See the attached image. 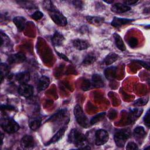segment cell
I'll return each mask as SVG.
<instances>
[{"label": "cell", "mask_w": 150, "mask_h": 150, "mask_svg": "<svg viewBox=\"0 0 150 150\" xmlns=\"http://www.w3.org/2000/svg\"><path fill=\"white\" fill-rule=\"evenodd\" d=\"M118 58V56L115 53H109L104 59L103 63L105 65L109 66L113 63H114Z\"/></svg>", "instance_id": "cell-24"}, {"label": "cell", "mask_w": 150, "mask_h": 150, "mask_svg": "<svg viewBox=\"0 0 150 150\" xmlns=\"http://www.w3.org/2000/svg\"><path fill=\"white\" fill-rule=\"evenodd\" d=\"M73 113L77 122L80 125L85 128H87L89 127L90 123L87 116L85 115L83 109L79 105H76L74 107Z\"/></svg>", "instance_id": "cell-4"}, {"label": "cell", "mask_w": 150, "mask_h": 150, "mask_svg": "<svg viewBox=\"0 0 150 150\" xmlns=\"http://www.w3.org/2000/svg\"><path fill=\"white\" fill-rule=\"evenodd\" d=\"M34 138L30 135H25L21 140V146L23 149H30L35 146Z\"/></svg>", "instance_id": "cell-9"}, {"label": "cell", "mask_w": 150, "mask_h": 150, "mask_svg": "<svg viewBox=\"0 0 150 150\" xmlns=\"http://www.w3.org/2000/svg\"><path fill=\"white\" fill-rule=\"evenodd\" d=\"M32 18H33V19L38 21V20H40V19H42L43 17V13L39 11H36L32 15H31Z\"/></svg>", "instance_id": "cell-30"}, {"label": "cell", "mask_w": 150, "mask_h": 150, "mask_svg": "<svg viewBox=\"0 0 150 150\" xmlns=\"http://www.w3.org/2000/svg\"><path fill=\"white\" fill-rule=\"evenodd\" d=\"M97 59V56L96 55L93 53H91L88 54L86 56L84 57V60L82 62V64L83 65H90L94 63Z\"/></svg>", "instance_id": "cell-25"}, {"label": "cell", "mask_w": 150, "mask_h": 150, "mask_svg": "<svg viewBox=\"0 0 150 150\" xmlns=\"http://www.w3.org/2000/svg\"><path fill=\"white\" fill-rule=\"evenodd\" d=\"M45 5L52 21L57 25L64 26L67 23L66 18L53 5L52 1H45Z\"/></svg>", "instance_id": "cell-2"}, {"label": "cell", "mask_w": 150, "mask_h": 150, "mask_svg": "<svg viewBox=\"0 0 150 150\" xmlns=\"http://www.w3.org/2000/svg\"><path fill=\"white\" fill-rule=\"evenodd\" d=\"M144 122L145 125L147 126V127H149V110H148L144 118Z\"/></svg>", "instance_id": "cell-33"}, {"label": "cell", "mask_w": 150, "mask_h": 150, "mask_svg": "<svg viewBox=\"0 0 150 150\" xmlns=\"http://www.w3.org/2000/svg\"><path fill=\"white\" fill-rule=\"evenodd\" d=\"M1 137H2V139H1V145H2V142H3V139H4V135H3L2 133L1 134Z\"/></svg>", "instance_id": "cell-38"}, {"label": "cell", "mask_w": 150, "mask_h": 150, "mask_svg": "<svg viewBox=\"0 0 150 150\" xmlns=\"http://www.w3.org/2000/svg\"><path fill=\"white\" fill-rule=\"evenodd\" d=\"M86 20L90 24L96 26L101 25L104 22V18L97 16H87L86 17Z\"/></svg>", "instance_id": "cell-19"}, {"label": "cell", "mask_w": 150, "mask_h": 150, "mask_svg": "<svg viewBox=\"0 0 150 150\" xmlns=\"http://www.w3.org/2000/svg\"><path fill=\"white\" fill-rule=\"evenodd\" d=\"M30 78V73L28 71L20 72L18 73L15 76L16 80L21 84L27 83V82L29 81Z\"/></svg>", "instance_id": "cell-17"}, {"label": "cell", "mask_w": 150, "mask_h": 150, "mask_svg": "<svg viewBox=\"0 0 150 150\" xmlns=\"http://www.w3.org/2000/svg\"><path fill=\"white\" fill-rule=\"evenodd\" d=\"M1 126L4 131L9 134L15 133L20 128L19 125L9 117H4L1 119Z\"/></svg>", "instance_id": "cell-3"}, {"label": "cell", "mask_w": 150, "mask_h": 150, "mask_svg": "<svg viewBox=\"0 0 150 150\" xmlns=\"http://www.w3.org/2000/svg\"><path fill=\"white\" fill-rule=\"evenodd\" d=\"M148 101V98H140L137 99L134 102V105L135 106H143L145 105Z\"/></svg>", "instance_id": "cell-29"}, {"label": "cell", "mask_w": 150, "mask_h": 150, "mask_svg": "<svg viewBox=\"0 0 150 150\" xmlns=\"http://www.w3.org/2000/svg\"><path fill=\"white\" fill-rule=\"evenodd\" d=\"M42 118L39 116L31 117L29 120V126L32 130H36L41 125Z\"/></svg>", "instance_id": "cell-20"}, {"label": "cell", "mask_w": 150, "mask_h": 150, "mask_svg": "<svg viewBox=\"0 0 150 150\" xmlns=\"http://www.w3.org/2000/svg\"><path fill=\"white\" fill-rule=\"evenodd\" d=\"M26 60V56L22 53H18L10 55L7 60L10 64L21 63L25 62Z\"/></svg>", "instance_id": "cell-8"}, {"label": "cell", "mask_w": 150, "mask_h": 150, "mask_svg": "<svg viewBox=\"0 0 150 150\" xmlns=\"http://www.w3.org/2000/svg\"><path fill=\"white\" fill-rule=\"evenodd\" d=\"M19 94L25 98H29L33 94V87L27 83L20 84L18 88Z\"/></svg>", "instance_id": "cell-7"}, {"label": "cell", "mask_w": 150, "mask_h": 150, "mask_svg": "<svg viewBox=\"0 0 150 150\" xmlns=\"http://www.w3.org/2000/svg\"><path fill=\"white\" fill-rule=\"evenodd\" d=\"M131 9L129 6L126 5L124 4L121 3H115L111 5V10L114 13H121L125 12H127Z\"/></svg>", "instance_id": "cell-11"}, {"label": "cell", "mask_w": 150, "mask_h": 150, "mask_svg": "<svg viewBox=\"0 0 150 150\" xmlns=\"http://www.w3.org/2000/svg\"><path fill=\"white\" fill-rule=\"evenodd\" d=\"M64 40V36L58 32H56L54 33L53 38H52V43L55 46H60L63 43V42Z\"/></svg>", "instance_id": "cell-23"}, {"label": "cell", "mask_w": 150, "mask_h": 150, "mask_svg": "<svg viewBox=\"0 0 150 150\" xmlns=\"http://www.w3.org/2000/svg\"><path fill=\"white\" fill-rule=\"evenodd\" d=\"M124 4L126 5H134L135 4H137L138 2H139V1H136V0H127L124 1Z\"/></svg>", "instance_id": "cell-34"}, {"label": "cell", "mask_w": 150, "mask_h": 150, "mask_svg": "<svg viewBox=\"0 0 150 150\" xmlns=\"http://www.w3.org/2000/svg\"><path fill=\"white\" fill-rule=\"evenodd\" d=\"M94 138L96 145H102L105 144L108 141L109 135L105 130L100 129L96 131Z\"/></svg>", "instance_id": "cell-6"}, {"label": "cell", "mask_w": 150, "mask_h": 150, "mask_svg": "<svg viewBox=\"0 0 150 150\" xmlns=\"http://www.w3.org/2000/svg\"><path fill=\"white\" fill-rule=\"evenodd\" d=\"M73 46L77 50H86L90 46V43L88 41L83 39H76L72 40Z\"/></svg>", "instance_id": "cell-12"}, {"label": "cell", "mask_w": 150, "mask_h": 150, "mask_svg": "<svg viewBox=\"0 0 150 150\" xmlns=\"http://www.w3.org/2000/svg\"><path fill=\"white\" fill-rule=\"evenodd\" d=\"M13 22L16 26L19 32H22L25 29V28L26 27L27 20L25 18H24L23 16H16L13 18Z\"/></svg>", "instance_id": "cell-14"}, {"label": "cell", "mask_w": 150, "mask_h": 150, "mask_svg": "<svg viewBox=\"0 0 150 150\" xmlns=\"http://www.w3.org/2000/svg\"><path fill=\"white\" fill-rule=\"evenodd\" d=\"M90 86L91 87L99 88L102 87L104 86V81L103 77L99 74H94L92 77Z\"/></svg>", "instance_id": "cell-15"}, {"label": "cell", "mask_w": 150, "mask_h": 150, "mask_svg": "<svg viewBox=\"0 0 150 150\" xmlns=\"http://www.w3.org/2000/svg\"><path fill=\"white\" fill-rule=\"evenodd\" d=\"M9 70V67L8 65L4 63H1V83L2 82L4 78L8 75Z\"/></svg>", "instance_id": "cell-26"}, {"label": "cell", "mask_w": 150, "mask_h": 150, "mask_svg": "<svg viewBox=\"0 0 150 150\" xmlns=\"http://www.w3.org/2000/svg\"><path fill=\"white\" fill-rule=\"evenodd\" d=\"M143 111V109L140 108H135L131 109L129 113V119L131 122H134V121L141 115Z\"/></svg>", "instance_id": "cell-21"}, {"label": "cell", "mask_w": 150, "mask_h": 150, "mask_svg": "<svg viewBox=\"0 0 150 150\" xmlns=\"http://www.w3.org/2000/svg\"><path fill=\"white\" fill-rule=\"evenodd\" d=\"M129 137V134L128 132L125 131H117L114 137V139L115 145L120 147H123L127 142V140Z\"/></svg>", "instance_id": "cell-5"}, {"label": "cell", "mask_w": 150, "mask_h": 150, "mask_svg": "<svg viewBox=\"0 0 150 150\" xmlns=\"http://www.w3.org/2000/svg\"><path fill=\"white\" fill-rule=\"evenodd\" d=\"M50 79L48 77L43 76L38 80L37 84V88L38 91H41L46 90L49 86Z\"/></svg>", "instance_id": "cell-16"}, {"label": "cell", "mask_w": 150, "mask_h": 150, "mask_svg": "<svg viewBox=\"0 0 150 150\" xmlns=\"http://www.w3.org/2000/svg\"><path fill=\"white\" fill-rule=\"evenodd\" d=\"M134 136L135 138V139L141 144V142L144 139L145 135H146V132L144 127L138 126L136 127L133 132Z\"/></svg>", "instance_id": "cell-13"}, {"label": "cell", "mask_w": 150, "mask_h": 150, "mask_svg": "<svg viewBox=\"0 0 150 150\" xmlns=\"http://www.w3.org/2000/svg\"><path fill=\"white\" fill-rule=\"evenodd\" d=\"M128 45L132 47V48H134L135 47H136L138 45V40L136 38H134V37H132L129 40H128Z\"/></svg>", "instance_id": "cell-31"}, {"label": "cell", "mask_w": 150, "mask_h": 150, "mask_svg": "<svg viewBox=\"0 0 150 150\" xmlns=\"http://www.w3.org/2000/svg\"><path fill=\"white\" fill-rule=\"evenodd\" d=\"M126 149H129V150H132V149L135 150V149H138V145L134 142H129L127 144Z\"/></svg>", "instance_id": "cell-32"}, {"label": "cell", "mask_w": 150, "mask_h": 150, "mask_svg": "<svg viewBox=\"0 0 150 150\" xmlns=\"http://www.w3.org/2000/svg\"><path fill=\"white\" fill-rule=\"evenodd\" d=\"M1 48L4 47V46H8L10 44V39L9 37L2 32H1Z\"/></svg>", "instance_id": "cell-27"}, {"label": "cell", "mask_w": 150, "mask_h": 150, "mask_svg": "<svg viewBox=\"0 0 150 150\" xmlns=\"http://www.w3.org/2000/svg\"><path fill=\"white\" fill-rule=\"evenodd\" d=\"M113 37L114 39L115 44L117 47L120 49L121 51H124L126 50V47L123 42L122 38L117 33H115L113 35Z\"/></svg>", "instance_id": "cell-22"}, {"label": "cell", "mask_w": 150, "mask_h": 150, "mask_svg": "<svg viewBox=\"0 0 150 150\" xmlns=\"http://www.w3.org/2000/svg\"><path fill=\"white\" fill-rule=\"evenodd\" d=\"M104 2L107 3V4H112L113 3V1H104Z\"/></svg>", "instance_id": "cell-37"}, {"label": "cell", "mask_w": 150, "mask_h": 150, "mask_svg": "<svg viewBox=\"0 0 150 150\" xmlns=\"http://www.w3.org/2000/svg\"><path fill=\"white\" fill-rule=\"evenodd\" d=\"M56 53L58 54V56H59L61 59H63L64 60H66V61H67V62H70L69 59H68V57H67L65 54H63V53H59V52H57V51H56Z\"/></svg>", "instance_id": "cell-36"}, {"label": "cell", "mask_w": 150, "mask_h": 150, "mask_svg": "<svg viewBox=\"0 0 150 150\" xmlns=\"http://www.w3.org/2000/svg\"><path fill=\"white\" fill-rule=\"evenodd\" d=\"M66 129V126H64L62 127L60 129H59V130L52 137V138L46 143V145H48L51 144L55 143L57 142L59 140H60L64 134Z\"/></svg>", "instance_id": "cell-18"}, {"label": "cell", "mask_w": 150, "mask_h": 150, "mask_svg": "<svg viewBox=\"0 0 150 150\" xmlns=\"http://www.w3.org/2000/svg\"><path fill=\"white\" fill-rule=\"evenodd\" d=\"M105 112H102V113H100L98 115H97L96 116L94 117L90 121V125H93V124H95L96 123H97L98 122L101 121L104 117V115H105Z\"/></svg>", "instance_id": "cell-28"}, {"label": "cell", "mask_w": 150, "mask_h": 150, "mask_svg": "<svg viewBox=\"0 0 150 150\" xmlns=\"http://www.w3.org/2000/svg\"><path fill=\"white\" fill-rule=\"evenodd\" d=\"M69 142L75 145L80 149H90L87 137L78 129L73 128L68 135Z\"/></svg>", "instance_id": "cell-1"}, {"label": "cell", "mask_w": 150, "mask_h": 150, "mask_svg": "<svg viewBox=\"0 0 150 150\" xmlns=\"http://www.w3.org/2000/svg\"><path fill=\"white\" fill-rule=\"evenodd\" d=\"M135 20L133 19H128V18H122L118 17H114L111 24L112 26L115 28H119L121 26H123L126 24H129Z\"/></svg>", "instance_id": "cell-10"}, {"label": "cell", "mask_w": 150, "mask_h": 150, "mask_svg": "<svg viewBox=\"0 0 150 150\" xmlns=\"http://www.w3.org/2000/svg\"><path fill=\"white\" fill-rule=\"evenodd\" d=\"M135 62H137L139 63V64H141V65H142L143 67H145V69H146L147 70H149V64H148V63H146V62H144V61H142V60H135Z\"/></svg>", "instance_id": "cell-35"}]
</instances>
